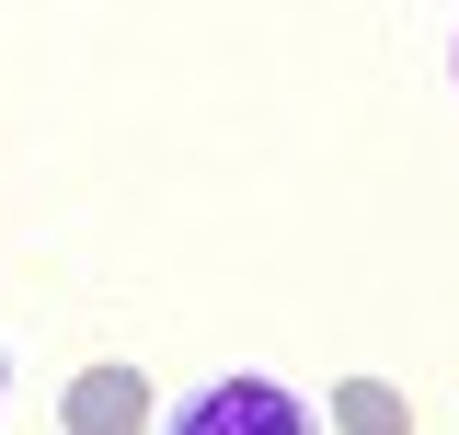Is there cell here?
I'll list each match as a JSON object with an SVG mask.
<instances>
[{"label": "cell", "instance_id": "cell-2", "mask_svg": "<svg viewBox=\"0 0 459 435\" xmlns=\"http://www.w3.org/2000/svg\"><path fill=\"white\" fill-rule=\"evenodd\" d=\"M150 424H161V389L138 379L126 355L81 367V379H69V401H57V435H150Z\"/></svg>", "mask_w": 459, "mask_h": 435}, {"label": "cell", "instance_id": "cell-4", "mask_svg": "<svg viewBox=\"0 0 459 435\" xmlns=\"http://www.w3.org/2000/svg\"><path fill=\"white\" fill-rule=\"evenodd\" d=\"M0 401H12V355H0Z\"/></svg>", "mask_w": 459, "mask_h": 435}, {"label": "cell", "instance_id": "cell-5", "mask_svg": "<svg viewBox=\"0 0 459 435\" xmlns=\"http://www.w3.org/2000/svg\"><path fill=\"white\" fill-rule=\"evenodd\" d=\"M448 69H459V57H448Z\"/></svg>", "mask_w": 459, "mask_h": 435}, {"label": "cell", "instance_id": "cell-3", "mask_svg": "<svg viewBox=\"0 0 459 435\" xmlns=\"http://www.w3.org/2000/svg\"><path fill=\"white\" fill-rule=\"evenodd\" d=\"M333 435H413V401L391 379H344L333 389Z\"/></svg>", "mask_w": 459, "mask_h": 435}, {"label": "cell", "instance_id": "cell-1", "mask_svg": "<svg viewBox=\"0 0 459 435\" xmlns=\"http://www.w3.org/2000/svg\"><path fill=\"white\" fill-rule=\"evenodd\" d=\"M161 435H322V424H310V401H299L276 367H230V379L184 389L161 413Z\"/></svg>", "mask_w": 459, "mask_h": 435}]
</instances>
